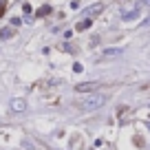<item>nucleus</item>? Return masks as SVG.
<instances>
[{
	"label": "nucleus",
	"mask_w": 150,
	"mask_h": 150,
	"mask_svg": "<svg viewBox=\"0 0 150 150\" xmlns=\"http://www.w3.org/2000/svg\"><path fill=\"white\" fill-rule=\"evenodd\" d=\"M144 2H146V5H150V0H144Z\"/></svg>",
	"instance_id": "9b49d317"
},
{
	"label": "nucleus",
	"mask_w": 150,
	"mask_h": 150,
	"mask_svg": "<svg viewBox=\"0 0 150 150\" xmlns=\"http://www.w3.org/2000/svg\"><path fill=\"white\" fill-rule=\"evenodd\" d=\"M146 126H148V130H150V124H146Z\"/></svg>",
	"instance_id": "f8f14e48"
},
{
	"label": "nucleus",
	"mask_w": 150,
	"mask_h": 150,
	"mask_svg": "<svg viewBox=\"0 0 150 150\" xmlns=\"http://www.w3.org/2000/svg\"><path fill=\"white\" fill-rule=\"evenodd\" d=\"M97 86H99V82H84V84L75 86V91H77V93H91V91H95Z\"/></svg>",
	"instance_id": "f03ea898"
},
{
	"label": "nucleus",
	"mask_w": 150,
	"mask_h": 150,
	"mask_svg": "<svg viewBox=\"0 0 150 150\" xmlns=\"http://www.w3.org/2000/svg\"><path fill=\"white\" fill-rule=\"evenodd\" d=\"M0 38H2V40H9V38H13V29H11V27H5L2 31H0Z\"/></svg>",
	"instance_id": "20e7f679"
},
{
	"label": "nucleus",
	"mask_w": 150,
	"mask_h": 150,
	"mask_svg": "<svg viewBox=\"0 0 150 150\" xmlns=\"http://www.w3.org/2000/svg\"><path fill=\"white\" fill-rule=\"evenodd\" d=\"M122 18H124V20H137V18H139V9H132V11H128V13H124Z\"/></svg>",
	"instance_id": "39448f33"
},
{
	"label": "nucleus",
	"mask_w": 150,
	"mask_h": 150,
	"mask_svg": "<svg viewBox=\"0 0 150 150\" xmlns=\"http://www.w3.org/2000/svg\"><path fill=\"white\" fill-rule=\"evenodd\" d=\"M49 11H51V9H49V7H42V9L38 11V16H47V13H49Z\"/></svg>",
	"instance_id": "1a4fd4ad"
},
{
	"label": "nucleus",
	"mask_w": 150,
	"mask_h": 150,
	"mask_svg": "<svg viewBox=\"0 0 150 150\" xmlns=\"http://www.w3.org/2000/svg\"><path fill=\"white\" fill-rule=\"evenodd\" d=\"M102 11V5H95V7H91V9H86V16H95V13H99Z\"/></svg>",
	"instance_id": "6e6552de"
},
{
	"label": "nucleus",
	"mask_w": 150,
	"mask_h": 150,
	"mask_svg": "<svg viewBox=\"0 0 150 150\" xmlns=\"http://www.w3.org/2000/svg\"><path fill=\"white\" fill-rule=\"evenodd\" d=\"M11 108H13L16 112H22L24 108H27V102H24V99H20V97H16V99H11Z\"/></svg>",
	"instance_id": "7ed1b4c3"
},
{
	"label": "nucleus",
	"mask_w": 150,
	"mask_h": 150,
	"mask_svg": "<svg viewBox=\"0 0 150 150\" xmlns=\"http://www.w3.org/2000/svg\"><path fill=\"white\" fill-rule=\"evenodd\" d=\"M104 104H106V95H91L84 102H80V108H84V110H95V108L104 106Z\"/></svg>",
	"instance_id": "f257e3e1"
},
{
	"label": "nucleus",
	"mask_w": 150,
	"mask_h": 150,
	"mask_svg": "<svg viewBox=\"0 0 150 150\" xmlns=\"http://www.w3.org/2000/svg\"><path fill=\"white\" fill-rule=\"evenodd\" d=\"M88 27H91V18H86V20H82V22L77 24V31H86Z\"/></svg>",
	"instance_id": "0eeeda50"
},
{
	"label": "nucleus",
	"mask_w": 150,
	"mask_h": 150,
	"mask_svg": "<svg viewBox=\"0 0 150 150\" xmlns=\"http://www.w3.org/2000/svg\"><path fill=\"white\" fill-rule=\"evenodd\" d=\"M73 71L75 73H82V64H73Z\"/></svg>",
	"instance_id": "9d476101"
},
{
	"label": "nucleus",
	"mask_w": 150,
	"mask_h": 150,
	"mask_svg": "<svg viewBox=\"0 0 150 150\" xmlns=\"http://www.w3.org/2000/svg\"><path fill=\"white\" fill-rule=\"evenodd\" d=\"M115 55H122V49H106L104 51V57H115Z\"/></svg>",
	"instance_id": "423d86ee"
}]
</instances>
